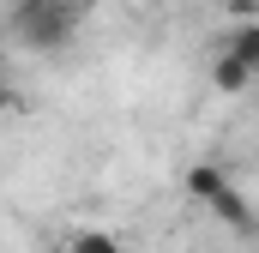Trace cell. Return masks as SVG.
Masks as SVG:
<instances>
[{"label": "cell", "instance_id": "obj_1", "mask_svg": "<svg viewBox=\"0 0 259 253\" xmlns=\"http://www.w3.org/2000/svg\"><path fill=\"white\" fill-rule=\"evenodd\" d=\"M78 18H84V12H78L72 0H12V6H6L12 43H18V49H36V55L66 49L72 30H78Z\"/></svg>", "mask_w": 259, "mask_h": 253}, {"label": "cell", "instance_id": "obj_2", "mask_svg": "<svg viewBox=\"0 0 259 253\" xmlns=\"http://www.w3.org/2000/svg\"><path fill=\"white\" fill-rule=\"evenodd\" d=\"M211 217H217L229 235H241V241H253V235H259V211H253V199H247V193H235V187L211 199Z\"/></svg>", "mask_w": 259, "mask_h": 253}, {"label": "cell", "instance_id": "obj_3", "mask_svg": "<svg viewBox=\"0 0 259 253\" xmlns=\"http://www.w3.org/2000/svg\"><path fill=\"white\" fill-rule=\"evenodd\" d=\"M217 193H229V175H223L217 163H193V169H187V199H199V205H211Z\"/></svg>", "mask_w": 259, "mask_h": 253}, {"label": "cell", "instance_id": "obj_4", "mask_svg": "<svg viewBox=\"0 0 259 253\" xmlns=\"http://www.w3.org/2000/svg\"><path fill=\"white\" fill-rule=\"evenodd\" d=\"M211 85H217L223 97H235V91H247V85H253V66L235 61V55L223 49V55H217V66H211Z\"/></svg>", "mask_w": 259, "mask_h": 253}, {"label": "cell", "instance_id": "obj_5", "mask_svg": "<svg viewBox=\"0 0 259 253\" xmlns=\"http://www.w3.org/2000/svg\"><path fill=\"white\" fill-rule=\"evenodd\" d=\"M229 55L247 61V66L259 72V24H235V30H229Z\"/></svg>", "mask_w": 259, "mask_h": 253}, {"label": "cell", "instance_id": "obj_6", "mask_svg": "<svg viewBox=\"0 0 259 253\" xmlns=\"http://www.w3.org/2000/svg\"><path fill=\"white\" fill-rule=\"evenodd\" d=\"M66 253H121L115 235H103V229H84V235H72V247Z\"/></svg>", "mask_w": 259, "mask_h": 253}, {"label": "cell", "instance_id": "obj_7", "mask_svg": "<svg viewBox=\"0 0 259 253\" xmlns=\"http://www.w3.org/2000/svg\"><path fill=\"white\" fill-rule=\"evenodd\" d=\"M72 6H78V12H91V0H72Z\"/></svg>", "mask_w": 259, "mask_h": 253}, {"label": "cell", "instance_id": "obj_8", "mask_svg": "<svg viewBox=\"0 0 259 253\" xmlns=\"http://www.w3.org/2000/svg\"><path fill=\"white\" fill-rule=\"evenodd\" d=\"M223 6H229V0H223Z\"/></svg>", "mask_w": 259, "mask_h": 253}]
</instances>
